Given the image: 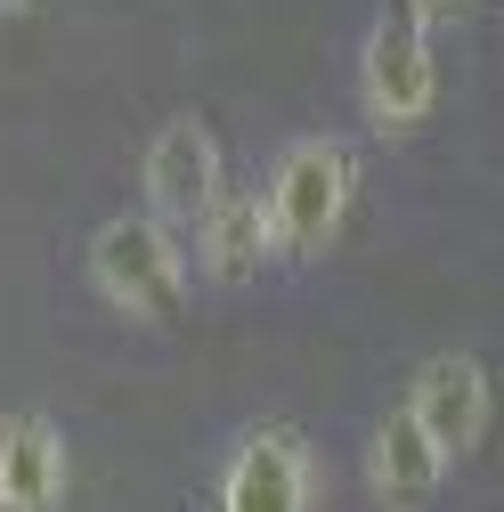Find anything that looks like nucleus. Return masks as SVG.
Wrapping results in <instances>:
<instances>
[{
  "label": "nucleus",
  "mask_w": 504,
  "mask_h": 512,
  "mask_svg": "<svg viewBox=\"0 0 504 512\" xmlns=\"http://www.w3.org/2000/svg\"><path fill=\"white\" fill-rule=\"evenodd\" d=\"M139 196H147V220H163V228H196L228 196V155L204 114L155 122V139L139 155Z\"/></svg>",
  "instance_id": "6"
},
{
  "label": "nucleus",
  "mask_w": 504,
  "mask_h": 512,
  "mask_svg": "<svg viewBox=\"0 0 504 512\" xmlns=\"http://www.w3.org/2000/svg\"><path fill=\"white\" fill-rule=\"evenodd\" d=\"M439 98H448V66H439V33H423L415 17H399L391 0L366 17L358 49H350V106L366 122V139L407 147L439 122Z\"/></svg>",
  "instance_id": "2"
},
{
  "label": "nucleus",
  "mask_w": 504,
  "mask_h": 512,
  "mask_svg": "<svg viewBox=\"0 0 504 512\" xmlns=\"http://www.w3.org/2000/svg\"><path fill=\"white\" fill-rule=\"evenodd\" d=\"M391 9H399V17H415L423 33H448V25H472L488 0H391Z\"/></svg>",
  "instance_id": "10"
},
{
  "label": "nucleus",
  "mask_w": 504,
  "mask_h": 512,
  "mask_svg": "<svg viewBox=\"0 0 504 512\" xmlns=\"http://www.w3.org/2000/svg\"><path fill=\"white\" fill-rule=\"evenodd\" d=\"M212 512H326V456L277 415L236 423L212 456Z\"/></svg>",
  "instance_id": "4"
},
{
  "label": "nucleus",
  "mask_w": 504,
  "mask_h": 512,
  "mask_svg": "<svg viewBox=\"0 0 504 512\" xmlns=\"http://www.w3.org/2000/svg\"><path fill=\"white\" fill-rule=\"evenodd\" d=\"M82 277L90 293L131 317V326H171L196 293V269H187V236L147 220V212H106L82 244Z\"/></svg>",
  "instance_id": "3"
},
{
  "label": "nucleus",
  "mask_w": 504,
  "mask_h": 512,
  "mask_svg": "<svg viewBox=\"0 0 504 512\" xmlns=\"http://www.w3.org/2000/svg\"><path fill=\"white\" fill-rule=\"evenodd\" d=\"M399 415H407L448 464H472L480 447H488V431H496V374H488L472 350H431V358L407 374Z\"/></svg>",
  "instance_id": "5"
},
{
  "label": "nucleus",
  "mask_w": 504,
  "mask_h": 512,
  "mask_svg": "<svg viewBox=\"0 0 504 512\" xmlns=\"http://www.w3.org/2000/svg\"><path fill=\"white\" fill-rule=\"evenodd\" d=\"M358 480H366V504L374 512H431L439 496H448L456 464L439 456V447L391 407L366 423V447H358Z\"/></svg>",
  "instance_id": "7"
},
{
  "label": "nucleus",
  "mask_w": 504,
  "mask_h": 512,
  "mask_svg": "<svg viewBox=\"0 0 504 512\" xmlns=\"http://www.w3.org/2000/svg\"><path fill=\"white\" fill-rule=\"evenodd\" d=\"M0 9H25V0H0Z\"/></svg>",
  "instance_id": "11"
},
{
  "label": "nucleus",
  "mask_w": 504,
  "mask_h": 512,
  "mask_svg": "<svg viewBox=\"0 0 504 512\" xmlns=\"http://www.w3.org/2000/svg\"><path fill=\"white\" fill-rule=\"evenodd\" d=\"M187 269L220 293H244L277 269V228H269V204L261 187H228V196L196 220V244H187Z\"/></svg>",
  "instance_id": "8"
},
{
  "label": "nucleus",
  "mask_w": 504,
  "mask_h": 512,
  "mask_svg": "<svg viewBox=\"0 0 504 512\" xmlns=\"http://www.w3.org/2000/svg\"><path fill=\"white\" fill-rule=\"evenodd\" d=\"M74 496V439L57 415L17 407L0 415V512H66Z\"/></svg>",
  "instance_id": "9"
},
{
  "label": "nucleus",
  "mask_w": 504,
  "mask_h": 512,
  "mask_svg": "<svg viewBox=\"0 0 504 512\" xmlns=\"http://www.w3.org/2000/svg\"><path fill=\"white\" fill-rule=\"evenodd\" d=\"M358 147L334 139V131H293L269 171H261V204H269V228H277V269H318L326 252L350 236L358 220Z\"/></svg>",
  "instance_id": "1"
}]
</instances>
